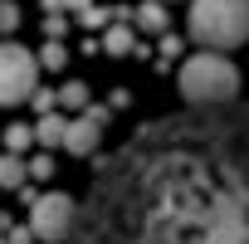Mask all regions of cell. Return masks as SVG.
<instances>
[{"mask_svg": "<svg viewBox=\"0 0 249 244\" xmlns=\"http://www.w3.org/2000/svg\"><path fill=\"white\" fill-rule=\"evenodd\" d=\"M59 5H64V10H78V15H83V10L93 5V0H59Z\"/></svg>", "mask_w": 249, "mask_h": 244, "instance_id": "obj_21", "label": "cell"}, {"mask_svg": "<svg viewBox=\"0 0 249 244\" xmlns=\"http://www.w3.org/2000/svg\"><path fill=\"white\" fill-rule=\"evenodd\" d=\"M59 107H73V112H83V107H88V83L69 78V83L59 88Z\"/></svg>", "mask_w": 249, "mask_h": 244, "instance_id": "obj_11", "label": "cell"}, {"mask_svg": "<svg viewBox=\"0 0 249 244\" xmlns=\"http://www.w3.org/2000/svg\"><path fill=\"white\" fill-rule=\"evenodd\" d=\"M73 210H78V200H73L69 191H49V195H39V200L30 205V234L44 239V244H64L69 229H73Z\"/></svg>", "mask_w": 249, "mask_h": 244, "instance_id": "obj_5", "label": "cell"}, {"mask_svg": "<svg viewBox=\"0 0 249 244\" xmlns=\"http://www.w3.org/2000/svg\"><path fill=\"white\" fill-rule=\"evenodd\" d=\"M132 49H137V30H132L127 20H117V25H107V35H103V54L122 59V54H132Z\"/></svg>", "mask_w": 249, "mask_h": 244, "instance_id": "obj_7", "label": "cell"}, {"mask_svg": "<svg viewBox=\"0 0 249 244\" xmlns=\"http://www.w3.org/2000/svg\"><path fill=\"white\" fill-rule=\"evenodd\" d=\"M5 239H10V244H30V239H35V234H30V229H10V234H5Z\"/></svg>", "mask_w": 249, "mask_h": 244, "instance_id": "obj_20", "label": "cell"}, {"mask_svg": "<svg viewBox=\"0 0 249 244\" xmlns=\"http://www.w3.org/2000/svg\"><path fill=\"white\" fill-rule=\"evenodd\" d=\"M25 171H30L35 181H49V176H54L59 166H54V157H35V161H25Z\"/></svg>", "mask_w": 249, "mask_h": 244, "instance_id": "obj_16", "label": "cell"}, {"mask_svg": "<svg viewBox=\"0 0 249 244\" xmlns=\"http://www.w3.org/2000/svg\"><path fill=\"white\" fill-rule=\"evenodd\" d=\"M30 103L39 107V117H44V112H59V93H54V88H35Z\"/></svg>", "mask_w": 249, "mask_h": 244, "instance_id": "obj_15", "label": "cell"}, {"mask_svg": "<svg viewBox=\"0 0 249 244\" xmlns=\"http://www.w3.org/2000/svg\"><path fill=\"white\" fill-rule=\"evenodd\" d=\"M25 181H30V171H25V157L5 152V157H0V186H5V191H20Z\"/></svg>", "mask_w": 249, "mask_h": 244, "instance_id": "obj_10", "label": "cell"}, {"mask_svg": "<svg viewBox=\"0 0 249 244\" xmlns=\"http://www.w3.org/2000/svg\"><path fill=\"white\" fill-rule=\"evenodd\" d=\"M107 107H83L78 117H69V127H64V152H73V157H88L98 142H103V127H107Z\"/></svg>", "mask_w": 249, "mask_h": 244, "instance_id": "obj_6", "label": "cell"}, {"mask_svg": "<svg viewBox=\"0 0 249 244\" xmlns=\"http://www.w3.org/2000/svg\"><path fill=\"white\" fill-rule=\"evenodd\" d=\"M181 98L191 107H220V103H234L239 98V69L225 59V54H191L181 64Z\"/></svg>", "mask_w": 249, "mask_h": 244, "instance_id": "obj_3", "label": "cell"}, {"mask_svg": "<svg viewBox=\"0 0 249 244\" xmlns=\"http://www.w3.org/2000/svg\"><path fill=\"white\" fill-rule=\"evenodd\" d=\"M186 25H191V39L205 44L210 54L239 49L249 39V0H191Z\"/></svg>", "mask_w": 249, "mask_h": 244, "instance_id": "obj_2", "label": "cell"}, {"mask_svg": "<svg viewBox=\"0 0 249 244\" xmlns=\"http://www.w3.org/2000/svg\"><path fill=\"white\" fill-rule=\"evenodd\" d=\"M44 35L49 39H64V15H44Z\"/></svg>", "mask_w": 249, "mask_h": 244, "instance_id": "obj_18", "label": "cell"}, {"mask_svg": "<svg viewBox=\"0 0 249 244\" xmlns=\"http://www.w3.org/2000/svg\"><path fill=\"white\" fill-rule=\"evenodd\" d=\"M20 25V5L15 0H0V30H15Z\"/></svg>", "mask_w": 249, "mask_h": 244, "instance_id": "obj_17", "label": "cell"}, {"mask_svg": "<svg viewBox=\"0 0 249 244\" xmlns=\"http://www.w3.org/2000/svg\"><path fill=\"white\" fill-rule=\"evenodd\" d=\"M39 88V59L20 44H0V107L30 103V93Z\"/></svg>", "mask_w": 249, "mask_h": 244, "instance_id": "obj_4", "label": "cell"}, {"mask_svg": "<svg viewBox=\"0 0 249 244\" xmlns=\"http://www.w3.org/2000/svg\"><path fill=\"white\" fill-rule=\"evenodd\" d=\"M0 244H10V239H0Z\"/></svg>", "mask_w": 249, "mask_h": 244, "instance_id": "obj_22", "label": "cell"}, {"mask_svg": "<svg viewBox=\"0 0 249 244\" xmlns=\"http://www.w3.org/2000/svg\"><path fill=\"white\" fill-rule=\"evenodd\" d=\"M64 127H69L64 112H44V117L35 122V142H39V147H64Z\"/></svg>", "mask_w": 249, "mask_h": 244, "instance_id": "obj_8", "label": "cell"}, {"mask_svg": "<svg viewBox=\"0 0 249 244\" xmlns=\"http://www.w3.org/2000/svg\"><path fill=\"white\" fill-rule=\"evenodd\" d=\"M35 142V127H25V122H15V127H5V152L25 157V147Z\"/></svg>", "mask_w": 249, "mask_h": 244, "instance_id": "obj_12", "label": "cell"}, {"mask_svg": "<svg viewBox=\"0 0 249 244\" xmlns=\"http://www.w3.org/2000/svg\"><path fill=\"white\" fill-rule=\"evenodd\" d=\"M78 20H83V30H107V25H112V10H107V5H88Z\"/></svg>", "mask_w": 249, "mask_h": 244, "instance_id": "obj_14", "label": "cell"}, {"mask_svg": "<svg viewBox=\"0 0 249 244\" xmlns=\"http://www.w3.org/2000/svg\"><path fill=\"white\" fill-rule=\"evenodd\" d=\"M64 64H69L64 39H44V49H39V69H64Z\"/></svg>", "mask_w": 249, "mask_h": 244, "instance_id": "obj_13", "label": "cell"}, {"mask_svg": "<svg viewBox=\"0 0 249 244\" xmlns=\"http://www.w3.org/2000/svg\"><path fill=\"white\" fill-rule=\"evenodd\" d=\"M176 49H181V39H171V35H161V54H166V59H176Z\"/></svg>", "mask_w": 249, "mask_h": 244, "instance_id": "obj_19", "label": "cell"}, {"mask_svg": "<svg viewBox=\"0 0 249 244\" xmlns=\"http://www.w3.org/2000/svg\"><path fill=\"white\" fill-rule=\"evenodd\" d=\"M64 244H249V103L137 127L98 161Z\"/></svg>", "mask_w": 249, "mask_h": 244, "instance_id": "obj_1", "label": "cell"}, {"mask_svg": "<svg viewBox=\"0 0 249 244\" xmlns=\"http://www.w3.org/2000/svg\"><path fill=\"white\" fill-rule=\"evenodd\" d=\"M166 25H171V15H166L161 0H142V5H137V30H147V35H166Z\"/></svg>", "mask_w": 249, "mask_h": 244, "instance_id": "obj_9", "label": "cell"}]
</instances>
